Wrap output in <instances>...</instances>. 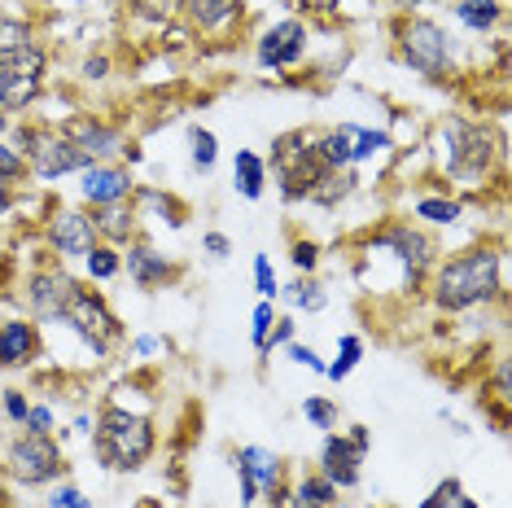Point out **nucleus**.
Wrapping results in <instances>:
<instances>
[{"label":"nucleus","mask_w":512,"mask_h":508,"mask_svg":"<svg viewBox=\"0 0 512 508\" xmlns=\"http://www.w3.org/2000/svg\"><path fill=\"white\" fill-rule=\"evenodd\" d=\"M499 294V254L495 250H469V254H456L438 268V281H434V298L438 307L447 311H469L477 303Z\"/></svg>","instance_id":"nucleus-1"},{"label":"nucleus","mask_w":512,"mask_h":508,"mask_svg":"<svg viewBox=\"0 0 512 508\" xmlns=\"http://www.w3.org/2000/svg\"><path fill=\"white\" fill-rule=\"evenodd\" d=\"M97 460L114 473H132L141 469L149 456H154V425L141 412H127V408H106L97 421Z\"/></svg>","instance_id":"nucleus-2"},{"label":"nucleus","mask_w":512,"mask_h":508,"mask_svg":"<svg viewBox=\"0 0 512 508\" xmlns=\"http://www.w3.org/2000/svg\"><path fill=\"white\" fill-rule=\"evenodd\" d=\"M272 171L281 176V193L289 202L311 198V189L329 176V163L320 158L316 141H307V132H285L272 141Z\"/></svg>","instance_id":"nucleus-3"},{"label":"nucleus","mask_w":512,"mask_h":508,"mask_svg":"<svg viewBox=\"0 0 512 508\" xmlns=\"http://www.w3.org/2000/svg\"><path fill=\"white\" fill-rule=\"evenodd\" d=\"M22 149H27V167L36 171L40 180H57L71 176V171L92 167V158L79 149L66 132H53V127H22Z\"/></svg>","instance_id":"nucleus-4"},{"label":"nucleus","mask_w":512,"mask_h":508,"mask_svg":"<svg viewBox=\"0 0 512 508\" xmlns=\"http://www.w3.org/2000/svg\"><path fill=\"white\" fill-rule=\"evenodd\" d=\"M57 320H62V325H71L97 355H106L110 342L123 333L119 316H114V311L101 303V298L92 294V290H84L79 281L71 285V290H66V303H62V316H57Z\"/></svg>","instance_id":"nucleus-5"},{"label":"nucleus","mask_w":512,"mask_h":508,"mask_svg":"<svg viewBox=\"0 0 512 508\" xmlns=\"http://www.w3.org/2000/svg\"><path fill=\"white\" fill-rule=\"evenodd\" d=\"M442 145H447V171L456 180H477L486 176L495 158V136L482 123L469 119H447L442 123Z\"/></svg>","instance_id":"nucleus-6"},{"label":"nucleus","mask_w":512,"mask_h":508,"mask_svg":"<svg viewBox=\"0 0 512 508\" xmlns=\"http://www.w3.org/2000/svg\"><path fill=\"white\" fill-rule=\"evenodd\" d=\"M403 62L412 66V71H421L425 79H442L447 75V66H451V57H456V40L447 36V31L438 27V22H429V18H412L403 27Z\"/></svg>","instance_id":"nucleus-7"},{"label":"nucleus","mask_w":512,"mask_h":508,"mask_svg":"<svg viewBox=\"0 0 512 508\" xmlns=\"http://www.w3.org/2000/svg\"><path fill=\"white\" fill-rule=\"evenodd\" d=\"M44 88V49L31 44L22 53L0 57V110H27Z\"/></svg>","instance_id":"nucleus-8"},{"label":"nucleus","mask_w":512,"mask_h":508,"mask_svg":"<svg viewBox=\"0 0 512 508\" xmlns=\"http://www.w3.org/2000/svg\"><path fill=\"white\" fill-rule=\"evenodd\" d=\"M9 473L27 487H44L62 473V447L49 434H18L9 443Z\"/></svg>","instance_id":"nucleus-9"},{"label":"nucleus","mask_w":512,"mask_h":508,"mask_svg":"<svg viewBox=\"0 0 512 508\" xmlns=\"http://www.w3.org/2000/svg\"><path fill=\"white\" fill-rule=\"evenodd\" d=\"M364 452H368V430L355 425L351 434H333L320 452V478H329L333 487H355L359 482V465H364Z\"/></svg>","instance_id":"nucleus-10"},{"label":"nucleus","mask_w":512,"mask_h":508,"mask_svg":"<svg viewBox=\"0 0 512 508\" xmlns=\"http://www.w3.org/2000/svg\"><path fill=\"white\" fill-rule=\"evenodd\" d=\"M49 241L62 259H88L97 250V224L84 211H57L49 219Z\"/></svg>","instance_id":"nucleus-11"},{"label":"nucleus","mask_w":512,"mask_h":508,"mask_svg":"<svg viewBox=\"0 0 512 508\" xmlns=\"http://www.w3.org/2000/svg\"><path fill=\"white\" fill-rule=\"evenodd\" d=\"M237 473H241V504L254 508L259 491H276V478H281V460L267 447H246L237 456Z\"/></svg>","instance_id":"nucleus-12"},{"label":"nucleus","mask_w":512,"mask_h":508,"mask_svg":"<svg viewBox=\"0 0 512 508\" xmlns=\"http://www.w3.org/2000/svg\"><path fill=\"white\" fill-rule=\"evenodd\" d=\"M302 49H307V27H302L298 18H285L276 22L272 31H263L259 40V62L272 66V71H281V66H294Z\"/></svg>","instance_id":"nucleus-13"},{"label":"nucleus","mask_w":512,"mask_h":508,"mask_svg":"<svg viewBox=\"0 0 512 508\" xmlns=\"http://www.w3.org/2000/svg\"><path fill=\"white\" fill-rule=\"evenodd\" d=\"M132 193V176L123 167H110V163H92L84 167V198L92 206H110V202H127Z\"/></svg>","instance_id":"nucleus-14"},{"label":"nucleus","mask_w":512,"mask_h":508,"mask_svg":"<svg viewBox=\"0 0 512 508\" xmlns=\"http://www.w3.org/2000/svg\"><path fill=\"white\" fill-rule=\"evenodd\" d=\"M36 351H40L36 325H27V320H5V325H0V368L31 364Z\"/></svg>","instance_id":"nucleus-15"},{"label":"nucleus","mask_w":512,"mask_h":508,"mask_svg":"<svg viewBox=\"0 0 512 508\" xmlns=\"http://www.w3.org/2000/svg\"><path fill=\"white\" fill-rule=\"evenodd\" d=\"M71 276H62V272H36L31 276V311H36L40 320H57L62 316V303H66V290H71Z\"/></svg>","instance_id":"nucleus-16"},{"label":"nucleus","mask_w":512,"mask_h":508,"mask_svg":"<svg viewBox=\"0 0 512 508\" xmlns=\"http://www.w3.org/2000/svg\"><path fill=\"white\" fill-rule=\"evenodd\" d=\"M66 136L84 149L92 163H97V158H106V154H114V149H123V136L114 132V127L97 123V119H75L71 127H66Z\"/></svg>","instance_id":"nucleus-17"},{"label":"nucleus","mask_w":512,"mask_h":508,"mask_svg":"<svg viewBox=\"0 0 512 508\" xmlns=\"http://www.w3.org/2000/svg\"><path fill=\"white\" fill-rule=\"evenodd\" d=\"M390 246H394V254L407 263V272H425L429 268V259H434V241H429L425 233H416V228H394V233L386 237Z\"/></svg>","instance_id":"nucleus-18"},{"label":"nucleus","mask_w":512,"mask_h":508,"mask_svg":"<svg viewBox=\"0 0 512 508\" xmlns=\"http://www.w3.org/2000/svg\"><path fill=\"white\" fill-rule=\"evenodd\" d=\"M232 184H237L241 198H263V184H267V163L254 149H237V158H232Z\"/></svg>","instance_id":"nucleus-19"},{"label":"nucleus","mask_w":512,"mask_h":508,"mask_svg":"<svg viewBox=\"0 0 512 508\" xmlns=\"http://www.w3.org/2000/svg\"><path fill=\"white\" fill-rule=\"evenodd\" d=\"M127 272H132L136 285L154 290L158 281H167V276H171V263L162 259L158 250H149V246H132V254H127Z\"/></svg>","instance_id":"nucleus-20"},{"label":"nucleus","mask_w":512,"mask_h":508,"mask_svg":"<svg viewBox=\"0 0 512 508\" xmlns=\"http://www.w3.org/2000/svg\"><path fill=\"white\" fill-rule=\"evenodd\" d=\"M92 224H97V233L106 241H127L132 237V228H136V211L127 202H110V206H97Z\"/></svg>","instance_id":"nucleus-21"},{"label":"nucleus","mask_w":512,"mask_h":508,"mask_svg":"<svg viewBox=\"0 0 512 508\" xmlns=\"http://www.w3.org/2000/svg\"><path fill=\"white\" fill-rule=\"evenodd\" d=\"M184 9H189V18L197 27H219V22H228L237 14L241 0H184Z\"/></svg>","instance_id":"nucleus-22"},{"label":"nucleus","mask_w":512,"mask_h":508,"mask_svg":"<svg viewBox=\"0 0 512 508\" xmlns=\"http://www.w3.org/2000/svg\"><path fill=\"white\" fill-rule=\"evenodd\" d=\"M355 189V171L351 167H342V171H329L316 189H311V202H324V206H333V202H342L346 193Z\"/></svg>","instance_id":"nucleus-23"},{"label":"nucleus","mask_w":512,"mask_h":508,"mask_svg":"<svg viewBox=\"0 0 512 508\" xmlns=\"http://www.w3.org/2000/svg\"><path fill=\"white\" fill-rule=\"evenodd\" d=\"M460 22L473 31H491L499 22V0H460Z\"/></svg>","instance_id":"nucleus-24"},{"label":"nucleus","mask_w":512,"mask_h":508,"mask_svg":"<svg viewBox=\"0 0 512 508\" xmlns=\"http://www.w3.org/2000/svg\"><path fill=\"white\" fill-rule=\"evenodd\" d=\"M333 504H337V487L320 473L298 487V508H333Z\"/></svg>","instance_id":"nucleus-25"},{"label":"nucleus","mask_w":512,"mask_h":508,"mask_svg":"<svg viewBox=\"0 0 512 508\" xmlns=\"http://www.w3.org/2000/svg\"><path fill=\"white\" fill-rule=\"evenodd\" d=\"M31 44H36V36H31L27 22H18V18H0V57L22 53V49H31Z\"/></svg>","instance_id":"nucleus-26"},{"label":"nucleus","mask_w":512,"mask_h":508,"mask_svg":"<svg viewBox=\"0 0 512 508\" xmlns=\"http://www.w3.org/2000/svg\"><path fill=\"white\" fill-rule=\"evenodd\" d=\"M359 355H364V342H359L355 333H346V338L337 342V360H333L329 368H324V373H329L333 381H342V377H346V373H351V368L359 364Z\"/></svg>","instance_id":"nucleus-27"},{"label":"nucleus","mask_w":512,"mask_h":508,"mask_svg":"<svg viewBox=\"0 0 512 508\" xmlns=\"http://www.w3.org/2000/svg\"><path fill=\"white\" fill-rule=\"evenodd\" d=\"M416 219H429V224H456V219H460V202H451V198H421V202H416Z\"/></svg>","instance_id":"nucleus-28"},{"label":"nucleus","mask_w":512,"mask_h":508,"mask_svg":"<svg viewBox=\"0 0 512 508\" xmlns=\"http://www.w3.org/2000/svg\"><path fill=\"white\" fill-rule=\"evenodd\" d=\"M189 145H193V163L202 167V171H211V167H215V154H219L215 132H206V127H193V132H189Z\"/></svg>","instance_id":"nucleus-29"},{"label":"nucleus","mask_w":512,"mask_h":508,"mask_svg":"<svg viewBox=\"0 0 512 508\" xmlns=\"http://www.w3.org/2000/svg\"><path fill=\"white\" fill-rule=\"evenodd\" d=\"M351 141H355V163H359V158L381 154V149H390V136L368 132V127H355V123H351Z\"/></svg>","instance_id":"nucleus-30"},{"label":"nucleus","mask_w":512,"mask_h":508,"mask_svg":"<svg viewBox=\"0 0 512 508\" xmlns=\"http://www.w3.org/2000/svg\"><path fill=\"white\" fill-rule=\"evenodd\" d=\"M119 268H123V263H119V254H114L110 246H97V250L88 254V272L97 276V281H110Z\"/></svg>","instance_id":"nucleus-31"},{"label":"nucleus","mask_w":512,"mask_h":508,"mask_svg":"<svg viewBox=\"0 0 512 508\" xmlns=\"http://www.w3.org/2000/svg\"><path fill=\"white\" fill-rule=\"evenodd\" d=\"M254 290H259V298H276V294H281V285H276V272H272V263H267V254H254Z\"/></svg>","instance_id":"nucleus-32"},{"label":"nucleus","mask_w":512,"mask_h":508,"mask_svg":"<svg viewBox=\"0 0 512 508\" xmlns=\"http://www.w3.org/2000/svg\"><path fill=\"white\" fill-rule=\"evenodd\" d=\"M302 412H307V421L316 425V430H333V425H337V408L329 399H307V403H302Z\"/></svg>","instance_id":"nucleus-33"},{"label":"nucleus","mask_w":512,"mask_h":508,"mask_svg":"<svg viewBox=\"0 0 512 508\" xmlns=\"http://www.w3.org/2000/svg\"><path fill=\"white\" fill-rule=\"evenodd\" d=\"M18 176H27V158L0 141V180H18Z\"/></svg>","instance_id":"nucleus-34"},{"label":"nucleus","mask_w":512,"mask_h":508,"mask_svg":"<svg viewBox=\"0 0 512 508\" xmlns=\"http://www.w3.org/2000/svg\"><path fill=\"white\" fill-rule=\"evenodd\" d=\"M276 320H272V298H263L259 307H254V329H250V338H254V346L263 351V342H267V329H272Z\"/></svg>","instance_id":"nucleus-35"},{"label":"nucleus","mask_w":512,"mask_h":508,"mask_svg":"<svg viewBox=\"0 0 512 508\" xmlns=\"http://www.w3.org/2000/svg\"><path fill=\"white\" fill-rule=\"evenodd\" d=\"M294 307H302V311H320V307H324V290H320L316 281L294 285Z\"/></svg>","instance_id":"nucleus-36"},{"label":"nucleus","mask_w":512,"mask_h":508,"mask_svg":"<svg viewBox=\"0 0 512 508\" xmlns=\"http://www.w3.org/2000/svg\"><path fill=\"white\" fill-rule=\"evenodd\" d=\"M456 495H460V482L447 478V482H438V487L429 491V500L421 508H451V504H456Z\"/></svg>","instance_id":"nucleus-37"},{"label":"nucleus","mask_w":512,"mask_h":508,"mask_svg":"<svg viewBox=\"0 0 512 508\" xmlns=\"http://www.w3.org/2000/svg\"><path fill=\"white\" fill-rule=\"evenodd\" d=\"M49 508H92V504H88V495L79 487H57L49 495Z\"/></svg>","instance_id":"nucleus-38"},{"label":"nucleus","mask_w":512,"mask_h":508,"mask_svg":"<svg viewBox=\"0 0 512 508\" xmlns=\"http://www.w3.org/2000/svg\"><path fill=\"white\" fill-rule=\"evenodd\" d=\"M27 408H31V403H27V395H22V390H5V412H9V421H27Z\"/></svg>","instance_id":"nucleus-39"},{"label":"nucleus","mask_w":512,"mask_h":508,"mask_svg":"<svg viewBox=\"0 0 512 508\" xmlns=\"http://www.w3.org/2000/svg\"><path fill=\"white\" fill-rule=\"evenodd\" d=\"M27 434H49L53 430V417H49V408H27Z\"/></svg>","instance_id":"nucleus-40"},{"label":"nucleus","mask_w":512,"mask_h":508,"mask_svg":"<svg viewBox=\"0 0 512 508\" xmlns=\"http://www.w3.org/2000/svg\"><path fill=\"white\" fill-rule=\"evenodd\" d=\"M289 360H294V364H307V368H316V373H324L320 355L311 351V346H298V342H289Z\"/></svg>","instance_id":"nucleus-41"},{"label":"nucleus","mask_w":512,"mask_h":508,"mask_svg":"<svg viewBox=\"0 0 512 508\" xmlns=\"http://www.w3.org/2000/svg\"><path fill=\"white\" fill-rule=\"evenodd\" d=\"M289 338H294V320H276V329H267L263 351H267V346H285Z\"/></svg>","instance_id":"nucleus-42"},{"label":"nucleus","mask_w":512,"mask_h":508,"mask_svg":"<svg viewBox=\"0 0 512 508\" xmlns=\"http://www.w3.org/2000/svg\"><path fill=\"white\" fill-rule=\"evenodd\" d=\"M294 263H298V268H316V246H311V241H298V246H294Z\"/></svg>","instance_id":"nucleus-43"},{"label":"nucleus","mask_w":512,"mask_h":508,"mask_svg":"<svg viewBox=\"0 0 512 508\" xmlns=\"http://www.w3.org/2000/svg\"><path fill=\"white\" fill-rule=\"evenodd\" d=\"M202 246H206V250H211V254H215V259H224V254L232 250V241H228L224 233H206V241H202Z\"/></svg>","instance_id":"nucleus-44"},{"label":"nucleus","mask_w":512,"mask_h":508,"mask_svg":"<svg viewBox=\"0 0 512 508\" xmlns=\"http://www.w3.org/2000/svg\"><path fill=\"white\" fill-rule=\"evenodd\" d=\"M302 5H307V9H320V14H333L342 0H302Z\"/></svg>","instance_id":"nucleus-45"},{"label":"nucleus","mask_w":512,"mask_h":508,"mask_svg":"<svg viewBox=\"0 0 512 508\" xmlns=\"http://www.w3.org/2000/svg\"><path fill=\"white\" fill-rule=\"evenodd\" d=\"M9 206H14V193H9V180H0V215H9Z\"/></svg>","instance_id":"nucleus-46"},{"label":"nucleus","mask_w":512,"mask_h":508,"mask_svg":"<svg viewBox=\"0 0 512 508\" xmlns=\"http://www.w3.org/2000/svg\"><path fill=\"white\" fill-rule=\"evenodd\" d=\"M456 504H460V508H477L473 500H464V495H456Z\"/></svg>","instance_id":"nucleus-47"},{"label":"nucleus","mask_w":512,"mask_h":508,"mask_svg":"<svg viewBox=\"0 0 512 508\" xmlns=\"http://www.w3.org/2000/svg\"><path fill=\"white\" fill-rule=\"evenodd\" d=\"M5 127H9V114H5V110H0V132H5Z\"/></svg>","instance_id":"nucleus-48"},{"label":"nucleus","mask_w":512,"mask_h":508,"mask_svg":"<svg viewBox=\"0 0 512 508\" xmlns=\"http://www.w3.org/2000/svg\"><path fill=\"white\" fill-rule=\"evenodd\" d=\"M399 5H403V9H407V5H412V9H416V5H421V0H399Z\"/></svg>","instance_id":"nucleus-49"}]
</instances>
